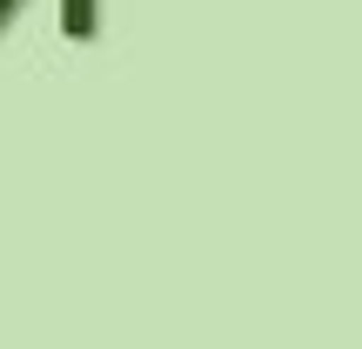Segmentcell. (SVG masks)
Segmentation results:
<instances>
[{
    "instance_id": "1",
    "label": "cell",
    "mask_w": 362,
    "mask_h": 349,
    "mask_svg": "<svg viewBox=\"0 0 362 349\" xmlns=\"http://www.w3.org/2000/svg\"><path fill=\"white\" fill-rule=\"evenodd\" d=\"M13 13H21V0H0V34H7ZM61 34L67 40H94L101 34V7H94V0H61Z\"/></svg>"
}]
</instances>
